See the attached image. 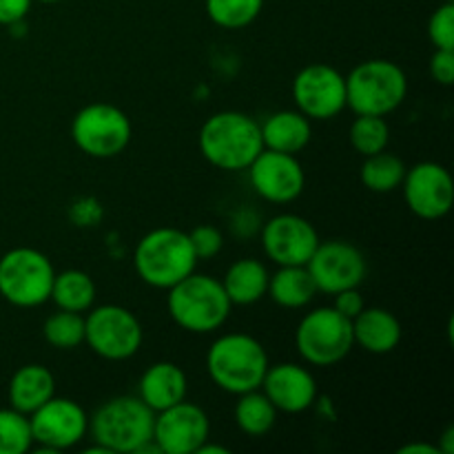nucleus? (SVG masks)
I'll use <instances>...</instances> for the list:
<instances>
[{"instance_id": "1", "label": "nucleus", "mask_w": 454, "mask_h": 454, "mask_svg": "<svg viewBox=\"0 0 454 454\" xmlns=\"http://www.w3.org/2000/svg\"><path fill=\"white\" fill-rule=\"evenodd\" d=\"M198 145L204 160L222 171H247L264 149L260 122L242 111H220L207 118Z\"/></svg>"}, {"instance_id": "2", "label": "nucleus", "mask_w": 454, "mask_h": 454, "mask_svg": "<svg viewBox=\"0 0 454 454\" xmlns=\"http://www.w3.org/2000/svg\"><path fill=\"white\" fill-rule=\"evenodd\" d=\"M269 366L266 348L247 333H226L207 350L208 377L229 395H244L260 388Z\"/></svg>"}, {"instance_id": "3", "label": "nucleus", "mask_w": 454, "mask_h": 454, "mask_svg": "<svg viewBox=\"0 0 454 454\" xmlns=\"http://www.w3.org/2000/svg\"><path fill=\"white\" fill-rule=\"evenodd\" d=\"M155 412L140 397L122 395L89 417V433L109 454L142 452L153 443Z\"/></svg>"}, {"instance_id": "4", "label": "nucleus", "mask_w": 454, "mask_h": 454, "mask_svg": "<svg viewBox=\"0 0 454 454\" xmlns=\"http://www.w3.org/2000/svg\"><path fill=\"white\" fill-rule=\"evenodd\" d=\"M167 306L173 322L195 335L224 326L233 309L220 279L195 270L168 288Z\"/></svg>"}, {"instance_id": "5", "label": "nucleus", "mask_w": 454, "mask_h": 454, "mask_svg": "<svg viewBox=\"0 0 454 454\" xmlns=\"http://www.w3.org/2000/svg\"><path fill=\"white\" fill-rule=\"evenodd\" d=\"M133 266L142 282L168 291L173 284L193 273L198 257L191 248L189 233L171 226H160L137 242Z\"/></svg>"}, {"instance_id": "6", "label": "nucleus", "mask_w": 454, "mask_h": 454, "mask_svg": "<svg viewBox=\"0 0 454 454\" xmlns=\"http://www.w3.org/2000/svg\"><path fill=\"white\" fill-rule=\"evenodd\" d=\"M408 96V75L397 62L375 58L353 67L346 75V106L357 115H388Z\"/></svg>"}, {"instance_id": "7", "label": "nucleus", "mask_w": 454, "mask_h": 454, "mask_svg": "<svg viewBox=\"0 0 454 454\" xmlns=\"http://www.w3.org/2000/svg\"><path fill=\"white\" fill-rule=\"evenodd\" d=\"M56 269L38 248L16 247L0 257V297L18 309L43 306L51 295Z\"/></svg>"}, {"instance_id": "8", "label": "nucleus", "mask_w": 454, "mask_h": 454, "mask_svg": "<svg viewBox=\"0 0 454 454\" xmlns=\"http://www.w3.org/2000/svg\"><path fill=\"white\" fill-rule=\"evenodd\" d=\"M295 346L310 366H335L353 350V319L337 313L333 306H322L301 317L295 331Z\"/></svg>"}, {"instance_id": "9", "label": "nucleus", "mask_w": 454, "mask_h": 454, "mask_svg": "<svg viewBox=\"0 0 454 454\" xmlns=\"http://www.w3.org/2000/svg\"><path fill=\"white\" fill-rule=\"evenodd\" d=\"M131 120L109 102L82 106L71 120V137L89 158L106 160L122 153L131 142Z\"/></svg>"}, {"instance_id": "10", "label": "nucleus", "mask_w": 454, "mask_h": 454, "mask_svg": "<svg viewBox=\"0 0 454 454\" xmlns=\"http://www.w3.org/2000/svg\"><path fill=\"white\" fill-rule=\"evenodd\" d=\"M145 331L136 315L118 304H102L87 310L84 344L102 359L124 362L140 350Z\"/></svg>"}, {"instance_id": "11", "label": "nucleus", "mask_w": 454, "mask_h": 454, "mask_svg": "<svg viewBox=\"0 0 454 454\" xmlns=\"http://www.w3.org/2000/svg\"><path fill=\"white\" fill-rule=\"evenodd\" d=\"M31 437L38 452L69 450L78 446L89 433V415L78 402L53 395L47 403L29 415Z\"/></svg>"}, {"instance_id": "12", "label": "nucleus", "mask_w": 454, "mask_h": 454, "mask_svg": "<svg viewBox=\"0 0 454 454\" xmlns=\"http://www.w3.org/2000/svg\"><path fill=\"white\" fill-rule=\"evenodd\" d=\"M306 269L313 278L317 293H326V295H335L346 288H359L368 273L364 253L341 239L319 242Z\"/></svg>"}, {"instance_id": "13", "label": "nucleus", "mask_w": 454, "mask_h": 454, "mask_svg": "<svg viewBox=\"0 0 454 454\" xmlns=\"http://www.w3.org/2000/svg\"><path fill=\"white\" fill-rule=\"evenodd\" d=\"M211 434L208 415L186 399L173 403L167 411L155 412L153 443L164 454H195Z\"/></svg>"}, {"instance_id": "14", "label": "nucleus", "mask_w": 454, "mask_h": 454, "mask_svg": "<svg viewBox=\"0 0 454 454\" xmlns=\"http://www.w3.org/2000/svg\"><path fill=\"white\" fill-rule=\"evenodd\" d=\"M293 98L309 120H331L346 109V78L335 67L315 62L295 75Z\"/></svg>"}, {"instance_id": "15", "label": "nucleus", "mask_w": 454, "mask_h": 454, "mask_svg": "<svg viewBox=\"0 0 454 454\" xmlns=\"http://www.w3.org/2000/svg\"><path fill=\"white\" fill-rule=\"evenodd\" d=\"M402 189L408 208L421 220H439L454 204V182L443 164L419 162L406 168Z\"/></svg>"}, {"instance_id": "16", "label": "nucleus", "mask_w": 454, "mask_h": 454, "mask_svg": "<svg viewBox=\"0 0 454 454\" xmlns=\"http://www.w3.org/2000/svg\"><path fill=\"white\" fill-rule=\"evenodd\" d=\"M248 180L262 200L273 204L295 202L306 184L304 167L291 153L262 149V153L248 164Z\"/></svg>"}, {"instance_id": "17", "label": "nucleus", "mask_w": 454, "mask_h": 454, "mask_svg": "<svg viewBox=\"0 0 454 454\" xmlns=\"http://www.w3.org/2000/svg\"><path fill=\"white\" fill-rule=\"evenodd\" d=\"M319 244V235L309 220L295 213H279L262 229L266 257L278 266H306Z\"/></svg>"}, {"instance_id": "18", "label": "nucleus", "mask_w": 454, "mask_h": 454, "mask_svg": "<svg viewBox=\"0 0 454 454\" xmlns=\"http://www.w3.org/2000/svg\"><path fill=\"white\" fill-rule=\"evenodd\" d=\"M260 390L278 408V412H288V415L309 411L317 399V381L313 372L291 362L269 366Z\"/></svg>"}, {"instance_id": "19", "label": "nucleus", "mask_w": 454, "mask_h": 454, "mask_svg": "<svg viewBox=\"0 0 454 454\" xmlns=\"http://www.w3.org/2000/svg\"><path fill=\"white\" fill-rule=\"evenodd\" d=\"M189 380L186 372L173 362H158L146 368L140 377L137 397L153 412L167 411L173 403L186 399Z\"/></svg>"}, {"instance_id": "20", "label": "nucleus", "mask_w": 454, "mask_h": 454, "mask_svg": "<svg viewBox=\"0 0 454 454\" xmlns=\"http://www.w3.org/2000/svg\"><path fill=\"white\" fill-rule=\"evenodd\" d=\"M353 341L366 353L388 355L402 341V322L390 310L364 306L362 313L353 319Z\"/></svg>"}, {"instance_id": "21", "label": "nucleus", "mask_w": 454, "mask_h": 454, "mask_svg": "<svg viewBox=\"0 0 454 454\" xmlns=\"http://www.w3.org/2000/svg\"><path fill=\"white\" fill-rule=\"evenodd\" d=\"M262 129V142L264 149L279 151V153L297 155L309 146L310 137H313V127L310 120L300 111H278L270 114L264 122L260 124Z\"/></svg>"}, {"instance_id": "22", "label": "nucleus", "mask_w": 454, "mask_h": 454, "mask_svg": "<svg viewBox=\"0 0 454 454\" xmlns=\"http://www.w3.org/2000/svg\"><path fill=\"white\" fill-rule=\"evenodd\" d=\"M56 395V380L51 371L40 364L20 366L9 380V406L29 417Z\"/></svg>"}, {"instance_id": "23", "label": "nucleus", "mask_w": 454, "mask_h": 454, "mask_svg": "<svg viewBox=\"0 0 454 454\" xmlns=\"http://www.w3.org/2000/svg\"><path fill=\"white\" fill-rule=\"evenodd\" d=\"M270 273L255 257H244L233 262L226 270L224 279H220L233 306H251L260 301L269 291Z\"/></svg>"}, {"instance_id": "24", "label": "nucleus", "mask_w": 454, "mask_h": 454, "mask_svg": "<svg viewBox=\"0 0 454 454\" xmlns=\"http://www.w3.org/2000/svg\"><path fill=\"white\" fill-rule=\"evenodd\" d=\"M266 295L282 309H304L317 295L313 278L306 266H279L269 278Z\"/></svg>"}, {"instance_id": "25", "label": "nucleus", "mask_w": 454, "mask_h": 454, "mask_svg": "<svg viewBox=\"0 0 454 454\" xmlns=\"http://www.w3.org/2000/svg\"><path fill=\"white\" fill-rule=\"evenodd\" d=\"M49 300H53V304L62 310L87 313L93 306V301H96V282L84 270H62V273H56V278H53Z\"/></svg>"}, {"instance_id": "26", "label": "nucleus", "mask_w": 454, "mask_h": 454, "mask_svg": "<svg viewBox=\"0 0 454 454\" xmlns=\"http://www.w3.org/2000/svg\"><path fill=\"white\" fill-rule=\"evenodd\" d=\"M238 397L233 411L235 426L248 437H264L266 433H270L278 421V408L269 402V397L260 388Z\"/></svg>"}, {"instance_id": "27", "label": "nucleus", "mask_w": 454, "mask_h": 454, "mask_svg": "<svg viewBox=\"0 0 454 454\" xmlns=\"http://www.w3.org/2000/svg\"><path fill=\"white\" fill-rule=\"evenodd\" d=\"M406 162L399 155L388 153V151H380L364 158L362 168H359V177L362 184L372 193H393L402 186L403 176H406Z\"/></svg>"}, {"instance_id": "28", "label": "nucleus", "mask_w": 454, "mask_h": 454, "mask_svg": "<svg viewBox=\"0 0 454 454\" xmlns=\"http://www.w3.org/2000/svg\"><path fill=\"white\" fill-rule=\"evenodd\" d=\"M207 16L222 29H244L264 9V0H207Z\"/></svg>"}, {"instance_id": "29", "label": "nucleus", "mask_w": 454, "mask_h": 454, "mask_svg": "<svg viewBox=\"0 0 454 454\" xmlns=\"http://www.w3.org/2000/svg\"><path fill=\"white\" fill-rule=\"evenodd\" d=\"M43 335L49 346L58 350H74L84 344V315L74 310H62L49 315L43 326Z\"/></svg>"}, {"instance_id": "30", "label": "nucleus", "mask_w": 454, "mask_h": 454, "mask_svg": "<svg viewBox=\"0 0 454 454\" xmlns=\"http://www.w3.org/2000/svg\"><path fill=\"white\" fill-rule=\"evenodd\" d=\"M350 145L359 155L380 153L390 142V127L384 115H357L350 124Z\"/></svg>"}, {"instance_id": "31", "label": "nucleus", "mask_w": 454, "mask_h": 454, "mask_svg": "<svg viewBox=\"0 0 454 454\" xmlns=\"http://www.w3.org/2000/svg\"><path fill=\"white\" fill-rule=\"evenodd\" d=\"M34 446L29 417L9 408H0V454H25Z\"/></svg>"}, {"instance_id": "32", "label": "nucleus", "mask_w": 454, "mask_h": 454, "mask_svg": "<svg viewBox=\"0 0 454 454\" xmlns=\"http://www.w3.org/2000/svg\"><path fill=\"white\" fill-rule=\"evenodd\" d=\"M428 38L434 49H454V3H443L430 13Z\"/></svg>"}, {"instance_id": "33", "label": "nucleus", "mask_w": 454, "mask_h": 454, "mask_svg": "<svg viewBox=\"0 0 454 454\" xmlns=\"http://www.w3.org/2000/svg\"><path fill=\"white\" fill-rule=\"evenodd\" d=\"M191 248H193L195 257L200 260H213V257L220 255L222 247H224V238H222V231L213 224H202L195 226L189 233Z\"/></svg>"}, {"instance_id": "34", "label": "nucleus", "mask_w": 454, "mask_h": 454, "mask_svg": "<svg viewBox=\"0 0 454 454\" xmlns=\"http://www.w3.org/2000/svg\"><path fill=\"white\" fill-rule=\"evenodd\" d=\"M428 69L434 82L450 87L454 82V49H434Z\"/></svg>"}, {"instance_id": "35", "label": "nucleus", "mask_w": 454, "mask_h": 454, "mask_svg": "<svg viewBox=\"0 0 454 454\" xmlns=\"http://www.w3.org/2000/svg\"><path fill=\"white\" fill-rule=\"evenodd\" d=\"M364 306H366V301H364L359 288H346V291L335 293V304H333V309L344 315V317L355 319L362 313Z\"/></svg>"}, {"instance_id": "36", "label": "nucleus", "mask_w": 454, "mask_h": 454, "mask_svg": "<svg viewBox=\"0 0 454 454\" xmlns=\"http://www.w3.org/2000/svg\"><path fill=\"white\" fill-rule=\"evenodd\" d=\"M34 0H0V25H20L29 13Z\"/></svg>"}, {"instance_id": "37", "label": "nucleus", "mask_w": 454, "mask_h": 454, "mask_svg": "<svg viewBox=\"0 0 454 454\" xmlns=\"http://www.w3.org/2000/svg\"><path fill=\"white\" fill-rule=\"evenodd\" d=\"M399 454H442L437 446L433 443H406V446L399 448Z\"/></svg>"}, {"instance_id": "38", "label": "nucleus", "mask_w": 454, "mask_h": 454, "mask_svg": "<svg viewBox=\"0 0 454 454\" xmlns=\"http://www.w3.org/2000/svg\"><path fill=\"white\" fill-rule=\"evenodd\" d=\"M437 448L442 454L454 452V428H446V433H443V437H442V443H439Z\"/></svg>"}, {"instance_id": "39", "label": "nucleus", "mask_w": 454, "mask_h": 454, "mask_svg": "<svg viewBox=\"0 0 454 454\" xmlns=\"http://www.w3.org/2000/svg\"><path fill=\"white\" fill-rule=\"evenodd\" d=\"M195 454H229V448H224V446H213V443L207 442Z\"/></svg>"}, {"instance_id": "40", "label": "nucleus", "mask_w": 454, "mask_h": 454, "mask_svg": "<svg viewBox=\"0 0 454 454\" xmlns=\"http://www.w3.org/2000/svg\"><path fill=\"white\" fill-rule=\"evenodd\" d=\"M38 3H47V4H56V3H62V0H38Z\"/></svg>"}, {"instance_id": "41", "label": "nucleus", "mask_w": 454, "mask_h": 454, "mask_svg": "<svg viewBox=\"0 0 454 454\" xmlns=\"http://www.w3.org/2000/svg\"><path fill=\"white\" fill-rule=\"evenodd\" d=\"M443 3H454V0H443Z\"/></svg>"}]
</instances>
